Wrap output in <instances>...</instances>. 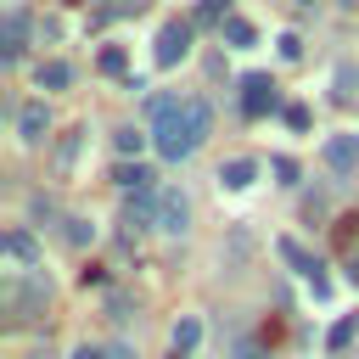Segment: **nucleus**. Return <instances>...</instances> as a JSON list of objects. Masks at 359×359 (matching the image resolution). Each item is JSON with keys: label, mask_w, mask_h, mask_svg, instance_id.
I'll list each match as a JSON object with an SVG mask.
<instances>
[{"label": "nucleus", "mask_w": 359, "mask_h": 359, "mask_svg": "<svg viewBox=\"0 0 359 359\" xmlns=\"http://www.w3.org/2000/svg\"><path fill=\"white\" fill-rule=\"evenodd\" d=\"M208 135H213V107H208L202 95H185V107H180V112H168V118L151 129V146H157L168 163H185Z\"/></svg>", "instance_id": "f257e3e1"}, {"label": "nucleus", "mask_w": 359, "mask_h": 359, "mask_svg": "<svg viewBox=\"0 0 359 359\" xmlns=\"http://www.w3.org/2000/svg\"><path fill=\"white\" fill-rule=\"evenodd\" d=\"M0 303H6V325H28V320L45 314V303H50V275H39V269H11L6 286H0Z\"/></svg>", "instance_id": "f03ea898"}, {"label": "nucleus", "mask_w": 359, "mask_h": 359, "mask_svg": "<svg viewBox=\"0 0 359 359\" xmlns=\"http://www.w3.org/2000/svg\"><path fill=\"white\" fill-rule=\"evenodd\" d=\"M275 252H280V258H286V264H292V269H297V275H303V280L314 286V297H325V292H331V280H325V264H320V258H314V252H309L303 241L280 236V241H275Z\"/></svg>", "instance_id": "7ed1b4c3"}, {"label": "nucleus", "mask_w": 359, "mask_h": 359, "mask_svg": "<svg viewBox=\"0 0 359 359\" xmlns=\"http://www.w3.org/2000/svg\"><path fill=\"white\" fill-rule=\"evenodd\" d=\"M157 230L163 236H185L191 230V196L180 185H163L157 191Z\"/></svg>", "instance_id": "20e7f679"}, {"label": "nucleus", "mask_w": 359, "mask_h": 359, "mask_svg": "<svg viewBox=\"0 0 359 359\" xmlns=\"http://www.w3.org/2000/svg\"><path fill=\"white\" fill-rule=\"evenodd\" d=\"M151 56H157V67L185 62V56H191V22H180V17H174V22H163V28H157V50H151Z\"/></svg>", "instance_id": "39448f33"}, {"label": "nucleus", "mask_w": 359, "mask_h": 359, "mask_svg": "<svg viewBox=\"0 0 359 359\" xmlns=\"http://www.w3.org/2000/svg\"><path fill=\"white\" fill-rule=\"evenodd\" d=\"M280 107V95H275V84H269V73H247L241 79V112L247 118H264V112H275Z\"/></svg>", "instance_id": "423d86ee"}, {"label": "nucleus", "mask_w": 359, "mask_h": 359, "mask_svg": "<svg viewBox=\"0 0 359 359\" xmlns=\"http://www.w3.org/2000/svg\"><path fill=\"white\" fill-rule=\"evenodd\" d=\"M0 252H6L17 269H34V264H39V241H34V230H22V224H11V230L0 236Z\"/></svg>", "instance_id": "0eeeda50"}, {"label": "nucleus", "mask_w": 359, "mask_h": 359, "mask_svg": "<svg viewBox=\"0 0 359 359\" xmlns=\"http://www.w3.org/2000/svg\"><path fill=\"white\" fill-rule=\"evenodd\" d=\"M45 129H50V112H45V101H22V107H17V140L39 146V140H45Z\"/></svg>", "instance_id": "6e6552de"}, {"label": "nucleus", "mask_w": 359, "mask_h": 359, "mask_svg": "<svg viewBox=\"0 0 359 359\" xmlns=\"http://www.w3.org/2000/svg\"><path fill=\"white\" fill-rule=\"evenodd\" d=\"M123 219L135 224V230H157V191H135V196H123Z\"/></svg>", "instance_id": "1a4fd4ad"}, {"label": "nucleus", "mask_w": 359, "mask_h": 359, "mask_svg": "<svg viewBox=\"0 0 359 359\" xmlns=\"http://www.w3.org/2000/svg\"><path fill=\"white\" fill-rule=\"evenodd\" d=\"M320 157H325V163H331V168H337V174H348V168H353V163H359V135H331V140H325V151H320Z\"/></svg>", "instance_id": "9d476101"}, {"label": "nucleus", "mask_w": 359, "mask_h": 359, "mask_svg": "<svg viewBox=\"0 0 359 359\" xmlns=\"http://www.w3.org/2000/svg\"><path fill=\"white\" fill-rule=\"evenodd\" d=\"M22 34H28V17H22V11H6V28H0V56H6V62L22 56Z\"/></svg>", "instance_id": "9b49d317"}, {"label": "nucleus", "mask_w": 359, "mask_h": 359, "mask_svg": "<svg viewBox=\"0 0 359 359\" xmlns=\"http://www.w3.org/2000/svg\"><path fill=\"white\" fill-rule=\"evenodd\" d=\"M252 174H258V163H252V157H230V163L219 168V185H224V191H247V185H252Z\"/></svg>", "instance_id": "f8f14e48"}, {"label": "nucleus", "mask_w": 359, "mask_h": 359, "mask_svg": "<svg viewBox=\"0 0 359 359\" xmlns=\"http://www.w3.org/2000/svg\"><path fill=\"white\" fill-rule=\"evenodd\" d=\"M168 342H174V353H196V342H202V320H196V314H180L174 331H168Z\"/></svg>", "instance_id": "ddd939ff"}, {"label": "nucleus", "mask_w": 359, "mask_h": 359, "mask_svg": "<svg viewBox=\"0 0 359 359\" xmlns=\"http://www.w3.org/2000/svg\"><path fill=\"white\" fill-rule=\"evenodd\" d=\"M112 180H118V185H123V196H135V191H157V185H151V180H157V174H151V168H146V163H123V168H118V174H112Z\"/></svg>", "instance_id": "4468645a"}, {"label": "nucleus", "mask_w": 359, "mask_h": 359, "mask_svg": "<svg viewBox=\"0 0 359 359\" xmlns=\"http://www.w3.org/2000/svg\"><path fill=\"white\" fill-rule=\"evenodd\" d=\"M34 84H39V90H67V84H73V67H67V62H39V67H34Z\"/></svg>", "instance_id": "2eb2a0df"}, {"label": "nucleus", "mask_w": 359, "mask_h": 359, "mask_svg": "<svg viewBox=\"0 0 359 359\" xmlns=\"http://www.w3.org/2000/svg\"><path fill=\"white\" fill-rule=\"evenodd\" d=\"M62 241H67V247H90V241H95V224L79 219V213H67V219H62Z\"/></svg>", "instance_id": "dca6fc26"}, {"label": "nucleus", "mask_w": 359, "mask_h": 359, "mask_svg": "<svg viewBox=\"0 0 359 359\" xmlns=\"http://www.w3.org/2000/svg\"><path fill=\"white\" fill-rule=\"evenodd\" d=\"M219 34H224V45H236V50H247V45H252V39H258V34H252V22H247V17H230V22H224V28H219Z\"/></svg>", "instance_id": "f3484780"}, {"label": "nucleus", "mask_w": 359, "mask_h": 359, "mask_svg": "<svg viewBox=\"0 0 359 359\" xmlns=\"http://www.w3.org/2000/svg\"><path fill=\"white\" fill-rule=\"evenodd\" d=\"M353 331H359V314H342V320L331 325V337H325V348H331V353H342V348L353 342Z\"/></svg>", "instance_id": "a211bd4d"}, {"label": "nucleus", "mask_w": 359, "mask_h": 359, "mask_svg": "<svg viewBox=\"0 0 359 359\" xmlns=\"http://www.w3.org/2000/svg\"><path fill=\"white\" fill-rule=\"evenodd\" d=\"M191 22H219V28H224L230 11H224V0H196V17H191Z\"/></svg>", "instance_id": "6ab92c4d"}, {"label": "nucleus", "mask_w": 359, "mask_h": 359, "mask_svg": "<svg viewBox=\"0 0 359 359\" xmlns=\"http://www.w3.org/2000/svg\"><path fill=\"white\" fill-rule=\"evenodd\" d=\"M146 140H151V135H140V129H118V135H112V146H118L123 157H135V151H140Z\"/></svg>", "instance_id": "aec40b11"}, {"label": "nucleus", "mask_w": 359, "mask_h": 359, "mask_svg": "<svg viewBox=\"0 0 359 359\" xmlns=\"http://www.w3.org/2000/svg\"><path fill=\"white\" fill-rule=\"evenodd\" d=\"M28 213H34V219H45V224H50V219L62 224V213H56V202H50L45 191H34V196H28Z\"/></svg>", "instance_id": "412c9836"}, {"label": "nucleus", "mask_w": 359, "mask_h": 359, "mask_svg": "<svg viewBox=\"0 0 359 359\" xmlns=\"http://www.w3.org/2000/svg\"><path fill=\"white\" fill-rule=\"evenodd\" d=\"M247 252H252V236H247V230L236 224V230H230V247H224V258H230V264H241Z\"/></svg>", "instance_id": "4be33fe9"}, {"label": "nucleus", "mask_w": 359, "mask_h": 359, "mask_svg": "<svg viewBox=\"0 0 359 359\" xmlns=\"http://www.w3.org/2000/svg\"><path fill=\"white\" fill-rule=\"evenodd\" d=\"M79 135H84V129L62 135V146H56V168H73V157H79Z\"/></svg>", "instance_id": "5701e85b"}, {"label": "nucleus", "mask_w": 359, "mask_h": 359, "mask_svg": "<svg viewBox=\"0 0 359 359\" xmlns=\"http://www.w3.org/2000/svg\"><path fill=\"white\" fill-rule=\"evenodd\" d=\"M123 67H129L123 45H107V50H101V73H123Z\"/></svg>", "instance_id": "b1692460"}, {"label": "nucleus", "mask_w": 359, "mask_h": 359, "mask_svg": "<svg viewBox=\"0 0 359 359\" xmlns=\"http://www.w3.org/2000/svg\"><path fill=\"white\" fill-rule=\"evenodd\" d=\"M107 309H112V320H129V314H135V297H123V292H112V297H107Z\"/></svg>", "instance_id": "393cba45"}, {"label": "nucleus", "mask_w": 359, "mask_h": 359, "mask_svg": "<svg viewBox=\"0 0 359 359\" xmlns=\"http://www.w3.org/2000/svg\"><path fill=\"white\" fill-rule=\"evenodd\" d=\"M275 45H280V56H286V62H297V56H303V39H297V34H280Z\"/></svg>", "instance_id": "a878e982"}, {"label": "nucleus", "mask_w": 359, "mask_h": 359, "mask_svg": "<svg viewBox=\"0 0 359 359\" xmlns=\"http://www.w3.org/2000/svg\"><path fill=\"white\" fill-rule=\"evenodd\" d=\"M269 168H275V174H280V185H297V163H292V157H275V163H269Z\"/></svg>", "instance_id": "bb28decb"}, {"label": "nucleus", "mask_w": 359, "mask_h": 359, "mask_svg": "<svg viewBox=\"0 0 359 359\" xmlns=\"http://www.w3.org/2000/svg\"><path fill=\"white\" fill-rule=\"evenodd\" d=\"M230 359H264V348H258V342H252V337H241V342H236V348H230Z\"/></svg>", "instance_id": "cd10ccee"}, {"label": "nucleus", "mask_w": 359, "mask_h": 359, "mask_svg": "<svg viewBox=\"0 0 359 359\" xmlns=\"http://www.w3.org/2000/svg\"><path fill=\"white\" fill-rule=\"evenodd\" d=\"M286 123H292V129H309V107L292 101V107H286Z\"/></svg>", "instance_id": "c85d7f7f"}, {"label": "nucleus", "mask_w": 359, "mask_h": 359, "mask_svg": "<svg viewBox=\"0 0 359 359\" xmlns=\"http://www.w3.org/2000/svg\"><path fill=\"white\" fill-rule=\"evenodd\" d=\"M107 359H135V348L129 342H107Z\"/></svg>", "instance_id": "c756f323"}, {"label": "nucleus", "mask_w": 359, "mask_h": 359, "mask_svg": "<svg viewBox=\"0 0 359 359\" xmlns=\"http://www.w3.org/2000/svg\"><path fill=\"white\" fill-rule=\"evenodd\" d=\"M73 359H107V348H95V342H84V348H73Z\"/></svg>", "instance_id": "7c9ffc66"}, {"label": "nucleus", "mask_w": 359, "mask_h": 359, "mask_svg": "<svg viewBox=\"0 0 359 359\" xmlns=\"http://www.w3.org/2000/svg\"><path fill=\"white\" fill-rule=\"evenodd\" d=\"M348 280H353V286H359V258H348Z\"/></svg>", "instance_id": "2f4dec72"}, {"label": "nucleus", "mask_w": 359, "mask_h": 359, "mask_svg": "<svg viewBox=\"0 0 359 359\" xmlns=\"http://www.w3.org/2000/svg\"><path fill=\"white\" fill-rule=\"evenodd\" d=\"M28 359H56V353H50V348H34V353H28Z\"/></svg>", "instance_id": "473e14b6"}, {"label": "nucleus", "mask_w": 359, "mask_h": 359, "mask_svg": "<svg viewBox=\"0 0 359 359\" xmlns=\"http://www.w3.org/2000/svg\"><path fill=\"white\" fill-rule=\"evenodd\" d=\"M292 6H314V0H292Z\"/></svg>", "instance_id": "72a5a7b5"}, {"label": "nucleus", "mask_w": 359, "mask_h": 359, "mask_svg": "<svg viewBox=\"0 0 359 359\" xmlns=\"http://www.w3.org/2000/svg\"><path fill=\"white\" fill-rule=\"evenodd\" d=\"M168 359H191V353H168Z\"/></svg>", "instance_id": "f704fd0d"}]
</instances>
